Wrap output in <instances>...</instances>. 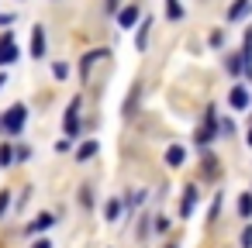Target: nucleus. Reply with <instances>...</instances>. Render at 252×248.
<instances>
[{"label":"nucleus","mask_w":252,"mask_h":248,"mask_svg":"<svg viewBox=\"0 0 252 248\" xmlns=\"http://www.w3.org/2000/svg\"><path fill=\"white\" fill-rule=\"evenodd\" d=\"M25 121H28V107L25 104H14L4 117H0V131H7V135H18L21 128H25Z\"/></svg>","instance_id":"1"},{"label":"nucleus","mask_w":252,"mask_h":248,"mask_svg":"<svg viewBox=\"0 0 252 248\" xmlns=\"http://www.w3.org/2000/svg\"><path fill=\"white\" fill-rule=\"evenodd\" d=\"M80 110H83V100L73 97L69 100V110H66V135L69 138H76V131H80Z\"/></svg>","instance_id":"2"},{"label":"nucleus","mask_w":252,"mask_h":248,"mask_svg":"<svg viewBox=\"0 0 252 248\" xmlns=\"http://www.w3.org/2000/svg\"><path fill=\"white\" fill-rule=\"evenodd\" d=\"M18 59V45H14V35H0V66H11Z\"/></svg>","instance_id":"3"},{"label":"nucleus","mask_w":252,"mask_h":248,"mask_svg":"<svg viewBox=\"0 0 252 248\" xmlns=\"http://www.w3.org/2000/svg\"><path fill=\"white\" fill-rule=\"evenodd\" d=\"M197 200H200V193H197L193 186H187V193H183V200H180V217H190L193 207H197Z\"/></svg>","instance_id":"4"},{"label":"nucleus","mask_w":252,"mask_h":248,"mask_svg":"<svg viewBox=\"0 0 252 248\" xmlns=\"http://www.w3.org/2000/svg\"><path fill=\"white\" fill-rule=\"evenodd\" d=\"M107 55H111V52H104V49H97V52H90V55H87V59L80 62V76L87 80V76H90V69H94V66H97L100 59H107Z\"/></svg>","instance_id":"5"},{"label":"nucleus","mask_w":252,"mask_h":248,"mask_svg":"<svg viewBox=\"0 0 252 248\" xmlns=\"http://www.w3.org/2000/svg\"><path fill=\"white\" fill-rule=\"evenodd\" d=\"M228 100H231V107H235V110H245V107L252 104V97H249V90H245V86H235Z\"/></svg>","instance_id":"6"},{"label":"nucleus","mask_w":252,"mask_h":248,"mask_svg":"<svg viewBox=\"0 0 252 248\" xmlns=\"http://www.w3.org/2000/svg\"><path fill=\"white\" fill-rule=\"evenodd\" d=\"M249 11H252V0H235L228 11V21H242V18H249Z\"/></svg>","instance_id":"7"},{"label":"nucleus","mask_w":252,"mask_h":248,"mask_svg":"<svg viewBox=\"0 0 252 248\" xmlns=\"http://www.w3.org/2000/svg\"><path fill=\"white\" fill-rule=\"evenodd\" d=\"M32 55H35V59L45 55V28H42V25H38L35 35H32Z\"/></svg>","instance_id":"8"},{"label":"nucleus","mask_w":252,"mask_h":248,"mask_svg":"<svg viewBox=\"0 0 252 248\" xmlns=\"http://www.w3.org/2000/svg\"><path fill=\"white\" fill-rule=\"evenodd\" d=\"M138 18H142V11H138V7L131 4V7H125V11L118 14V25H121V28H131V25H135Z\"/></svg>","instance_id":"9"},{"label":"nucleus","mask_w":252,"mask_h":248,"mask_svg":"<svg viewBox=\"0 0 252 248\" xmlns=\"http://www.w3.org/2000/svg\"><path fill=\"white\" fill-rule=\"evenodd\" d=\"M183 159H187V152H183L180 145H173V148L166 152V165H183Z\"/></svg>","instance_id":"10"},{"label":"nucleus","mask_w":252,"mask_h":248,"mask_svg":"<svg viewBox=\"0 0 252 248\" xmlns=\"http://www.w3.org/2000/svg\"><path fill=\"white\" fill-rule=\"evenodd\" d=\"M52 224H56V217H52V214H38V217L32 220V227H28V231H45V227H52Z\"/></svg>","instance_id":"11"},{"label":"nucleus","mask_w":252,"mask_h":248,"mask_svg":"<svg viewBox=\"0 0 252 248\" xmlns=\"http://www.w3.org/2000/svg\"><path fill=\"white\" fill-rule=\"evenodd\" d=\"M149 28H152V21H142V28H138V38H135V45H138V49H145V45H149Z\"/></svg>","instance_id":"12"},{"label":"nucleus","mask_w":252,"mask_h":248,"mask_svg":"<svg viewBox=\"0 0 252 248\" xmlns=\"http://www.w3.org/2000/svg\"><path fill=\"white\" fill-rule=\"evenodd\" d=\"M238 214H242V217L252 214V193H242V196H238Z\"/></svg>","instance_id":"13"},{"label":"nucleus","mask_w":252,"mask_h":248,"mask_svg":"<svg viewBox=\"0 0 252 248\" xmlns=\"http://www.w3.org/2000/svg\"><path fill=\"white\" fill-rule=\"evenodd\" d=\"M166 14H169L173 21H180V18H183V7H180V0H166Z\"/></svg>","instance_id":"14"},{"label":"nucleus","mask_w":252,"mask_h":248,"mask_svg":"<svg viewBox=\"0 0 252 248\" xmlns=\"http://www.w3.org/2000/svg\"><path fill=\"white\" fill-rule=\"evenodd\" d=\"M94 155H97V141H87V145L76 152V159H94Z\"/></svg>","instance_id":"15"},{"label":"nucleus","mask_w":252,"mask_h":248,"mask_svg":"<svg viewBox=\"0 0 252 248\" xmlns=\"http://www.w3.org/2000/svg\"><path fill=\"white\" fill-rule=\"evenodd\" d=\"M118 214H121V203H118V200H107V207H104V217H107V220H114Z\"/></svg>","instance_id":"16"},{"label":"nucleus","mask_w":252,"mask_h":248,"mask_svg":"<svg viewBox=\"0 0 252 248\" xmlns=\"http://www.w3.org/2000/svg\"><path fill=\"white\" fill-rule=\"evenodd\" d=\"M14 162V152H11V145H0V165H11Z\"/></svg>","instance_id":"17"},{"label":"nucleus","mask_w":252,"mask_h":248,"mask_svg":"<svg viewBox=\"0 0 252 248\" xmlns=\"http://www.w3.org/2000/svg\"><path fill=\"white\" fill-rule=\"evenodd\" d=\"M7 203H11V193H7V190H0V217L7 214Z\"/></svg>","instance_id":"18"},{"label":"nucleus","mask_w":252,"mask_h":248,"mask_svg":"<svg viewBox=\"0 0 252 248\" xmlns=\"http://www.w3.org/2000/svg\"><path fill=\"white\" fill-rule=\"evenodd\" d=\"M52 69H56V76H59V80H66V76H69V66H66V62H56Z\"/></svg>","instance_id":"19"},{"label":"nucleus","mask_w":252,"mask_h":248,"mask_svg":"<svg viewBox=\"0 0 252 248\" xmlns=\"http://www.w3.org/2000/svg\"><path fill=\"white\" fill-rule=\"evenodd\" d=\"M249 245H252V227L242 231V248H249Z\"/></svg>","instance_id":"20"},{"label":"nucleus","mask_w":252,"mask_h":248,"mask_svg":"<svg viewBox=\"0 0 252 248\" xmlns=\"http://www.w3.org/2000/svg\"><path fill=\"white\" fill-rule=\"evenodd\" d=\"M32 248H52V241H45V238H42V241H35Z\"/></svg>","instance_id":"21"},{"label":"nucleus","mask_w":252,"mask_h":248,"mask_svg":"<svg viewBox=\"0 0 252 248\" xmlns=\"http://www.w3.org/2000/svg\"><path fill=\"white\" fill-rule=\"evenodd\" d=\"M4 83H7V76H0V86H4Z\"/></svg>","instance_id":"22"},{"label":"nucleus","mask_w":252,"mask_h":248,"mask_svg":"<svg viewBox=\"0 0 252 248\" xmlns=\"http://www.w3.org/2000/svg\"><path fill=\"white\" fill-rule=\"evenodd\" d=\"M249 145H252V131H249Z\"/></svg>","instance_id":"23"},{"label":"nucleus","mask_w":252,"mask_h":248,"mask_svg":"<svg viewBox=\"0 0 252 248\" xmlns=\"http://www.w3.org/2000/svg\"><path fill=\"white\" fill-rule=\"evenodd\" d=\"M169 248H176V245H169Z\"/></svg>","instance_id":"24"}]
</instances>
